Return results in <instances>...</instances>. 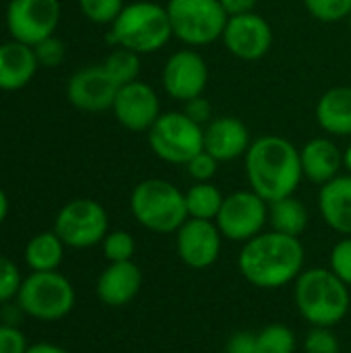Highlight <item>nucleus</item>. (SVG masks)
<instances>
[{"label":"nucleus","mask_w":351,"mask_h":353,"mask_svg":"<svg viewBox=\"0 0 351 353\" xmlns=\"http://www.w3.org/2000/svg\"><path fill=\"white\" fill-rule=\"evenodd\" d=\"M304 261L306 250L300 238L271 230L244 242L238 254V269L250 285L279 290L300 277Z\"/></svg>","instance_id":"1"},{"label":"nucleus","mask_w":351,"mask_h":353,"mask_svg":"<svg viewBox=\"0 0 351 353\" xmlns=\"http://www.w3.org/2000/svg\"><path fill=\"white\" fill-rule=\"evenodd\" d=\"M33 52H35V58H37V64L43 66V68H54L58 66L64 56H66V48H64V41L58 39L56 35H50L46 39H41L39 43L33 46Z\"/></svg>","instance_id":"33"},{"label":"nucleus","mask_w":351,"mask_h":353,"mask_svg":"<svg viewBox=\"0 0 351 353\" xmlns=\"http://www.w3.org/2000/svg\"><path fill=\"white\" fill-rule=\"evenodd\" d=\"M29 343L25 333L14 325L0 323V353H27Z\"/></svg>","instance_id":"36"},{"label":"nucleus","mask_w":351,"mask_h":353,"mask_svg":"<svg viewBox=\"0 0 351 353\" xmlns=\"http://www.w3.org/2000/svg\"><path fill=\"white\" fill-rule=\"evenodd\" d=\"M112 112L126 130L149 132V128L161 116L159 95L151 85L143 81L126 83L118 89Z\"/></svg>","instance_id":"14"},{"label":"nucleus","mask_w":351,"mask_h":353,"mask_svg":"<svg viewBox=\"0 0 351 353\" xmlns=\"http://www.w3.org/2000/svg\"><path fill=\"white\" fill-rule=\"evenodd\" d=\"M341 345L331 327H312L304 337V353H339Z\"/></svg>","instance_id":"32"},{"label":"nucleus","mask_w":351,"mask_h":353,"mask_svg":"<svg viewBox=\"0 0 351 353\" xmlns=\"http://www.w3.org/2000/svg\"><path fill=\"white\" fill-rule=\"evenodd\" d=\"M294 302L310 327H335L350 314V285L331 269H306L294 281Z\"/></svg>","instance_id":"3"},{"label":"nucleus","mask_w":351,"mask_h":353,"mask_svg":"<svg viewBox=\"0 0 351 353\" xmlns=\"http://www.w3.org/2000/svg\"><path fill=\"white\" fill-rule=\"evenodd\" d=\"M306 10L323 23H339L351 12V0H302Z\"/></svg>","instance_id":"30"},{"label":"nucleus","mask_w":351,"mask_h":353,"mask_svg":"<svg viewBox=\"0 0 351 353\" xmlns=\"http://www.w3.org/2000/svg\"><path fill=\"white\" fill-rule=\"evenodd\" d=\"M174 37L166 6L139 0L126 4L110 25L108 41L116 48H126L141 54L159 52Z\"/></svg>","instance_id":"4"},{"label":"nucleus","mask_w":351,"mask_h":353,"mask_svg":"<svg viewBox=\"0 0 351 353\" xmlns=\"http://www.w3.org/2000/svg\"><path fill=\"white\" fill-rule=\"evenodd\" d=\"M6 215H8V196H6V192L0 188V225H2V221L6 219Z\"/></svg>","instance_id":"41"},{"label":"nucleus","mask_w":351,"mask_h":353,"mask_svg":"<svg viewBox=\"0 0 351 353\" xmlns=\"http://www.w3.org/2000/svg\"><path fill=\"white\" fill-rule=\"evenodd\" d=\"M64 242L58 238V234L41 232L35 234L27 246H25V263L33 273H46V271H58V267L64 261Z\"/></svg>","instance_id":"23"},{"label":"nucleus","mask_w":351,"mask_h":353,"mask_svg":"<svg viewBox=\"0 0 351 353\" xmlns=\"http://www.w3.org/2000/svg\"><path fill=\"white\" fill-rule=\"evenodd\" d=\"M120 85L110 77L103 64H91L77 70L66 83V97L70 105L83 112L112 110Z\"/></svg>","instance_id":"16"},{"label":"nucleus","mask_w":351,"mask_h":353,"mask_svg":"<svg viewBox=\"0 0 351 353\" xmlns=\"http://www.w3.org/2000/svg\"><path fill=\"white\" fill-rule=\"evenodd\" d=\"M143 285V273L134 261L110 263L97 277L95 294L101 304L110 308H122L130 304Z\"/></svg>","instance_id":"17"},{"label":"nucleus","mask_w":351,"mask_h":353,"mask_svg":"<svg viewBox=\"0 0 351 353\" xmlns=\"http://www.w3.org/2000/svg\"><path fill=\"white\" fill-rule=\"evenodd\" d=\"M221 39L232 56L252 62L261 60L271 50L273 29L261 14L246 12L228 19Z\"/></svg>","instance_id":"15"},{"label":"nucleus","mask_w":351,"mask_h":353,"mask_svg":"<svg viewBox=\"0 0 351 353\" xmlns=\"http://www.w3.org/2000/svg\"><path fill=\"white\" fill-rule=\"evenodd\" d=\"M348 19H350V27H351V12H350V17H348Z\"/></svg>","instance_id":"43"},{"label":"nucleus","mask_w":351,"mask_h":353,"mask_svg":"<svg viewBox=\"0 0 351 353\" xmlns=\"http://www.w3.org/2000/svg\"><path fill=\"white\" fill-rule=\"evenodd\" d=\"M166 10L174 37L190 48L221 39L230 19L219 0H168Z\"/></svg>","instance_id":"7"},{"label":"nucleus","mask_w":351,"mask_h":353,"mask_svg":"<svg viewBox=\"0 0 351 353\" xmlns=\"http://www.w3.org/2000/svg\"><path fill=\"white\" fill-rule=\"evenodd\" d=\"M257 347L259 353H296L298 337L290 327L273 323L257 333Z\"/></svg>","instance_id":"27"},{"label":"nucleus","mask_w":351,"mask_h":353,"mask_svg":"<svg viewBox=\"0 0 351 353\" xmlns=\"http://www.w3.org/2000/svg\"><path fill=\"white\" fill-rule=\"evenodd\" d=\"M23 279L25 277H21V271L14 265V261L0 254V304L17 300V294L21 290Z\"/></svg>","instance_id":"31"},{"label":"nucleus","mask_w":351,"mask_h":353,"mask_svg":"<svg viewBox=\"0 0 351 353\" xmlns=\"http://www.w3.org/2000/svg\"><path fill=\"white\" fill-rule=\"evenodd\" d=\"M161 83L166 93L176 101H188L203 95L209 83V68L205 58L194 50L174 52L163 66Z\"/></svg>","instance_id":"13"},{"label":"nucleus","mask_w":351,"mask_h":353,"mask_svg":"<svg viewBox=\"0 0 351 353\" xmlns=\"http://www.w3.org/2000/svg\"><path fill=\"white\" fill-rule=\"evenodd\" d=\"M300 161L304 178L312 184L325 186L339 176V170L343 168V153L331 139L317 137L300 149Z\"/></svg>","instance_id":"20"},{"label":"nucleus","mask_w":351,"mask_h":353,"mask_svg":"<svg viewBox=\"0 0 351 353\" xmlns=\"http://www.w3.org/2000/svg\"><path fill=\"white\" fill-rule=\"evenodd\" d=\"M54 232L68 248H93L101 244L110 232L108 211L93 199H72L58 211Z\"/></svg>","instance_id":"9"},{"label":"nucleus","mask_w":351,"mask_h":353,"mask_svg":"<svg viewBox=\"0 0 351 353\" xmlns=\"http://www.w3.org/2000/svg\"><path fill=\"white\" fill-rule=\"evenodd\" d=\"M203 139H205V151L211 153L219 163L246 155L250 147V132L246 124L234 116L213 118L205 126Z\"/></svg>","instance_id":"18"},{"label":"nucleus","mask_w":351,"mask_h":353,"mask_svg":"<svg viewBox=\"0 0 351 353\" xmlns=\"http://www.w3.org/2000/svg\"><path fill=\"white\" fill-rule=\"evenodd\" d=\"M19 308L25 316L41 321V323H54L64 316H68L74 308L77 294L72 283L58 271H46V273H29L21 290L17 294Z\"/></svg>","instance_id":"6"},{"label":"nucleus","mask_w":351,"mask_h":353,"mask_svg":"<svg viewBox=\"0 0 351 353\" xmlns=\"http://www.w3.org/2000/svg\"><path fill=\"white\" fill-rule=\"evenodd\" d=\"M323 221L337 234L351 236V174L337 176L319 192Z\"/></svg>","instance_id":"21"},{"label":"nucleus","mask_w":351,"mask_h":353,"mask_svg":"<svg viewBox=\"0 0 351 353\" xmlns=\"http://www.w3.org/2000/svg\"><path fill=\"white\" fill-rule=\"evenodd\" d=\"M269 221V203L254 190H236L223 199L217 213V228L225 240L248 242L259 236Z\"/></svg>","instance_id":"10"},{"label":"nucleus","mask_w":351,"mask_h":353,"mask_svg":"<svg viewBox=\"0 0 351 353\" xmlns=\"http://www.w3.org/2000/svg\"><path fill=\"white\" fill-rule=\"evenodd\" d=\"M124 6V0H79L81 12L95 25H112Z\"/></svg>","instance_id":"29"},{"label":"nucleus","mask_w":351,"mask_h":353,"mask_svg":"<svg viewBox=\"0 0 351 353\" xmlns=\"http://www.w3.org/2000/svg\"><path fill=\"white\" fill-rule=\"evenodd\" d=\"M205 126L192 122L184 112H161L149 128L147 139L151 151L168 163L186 165L205 149Z\"/></svg>","instance_id":"8"},{"label":"nucleus","mask_w":351,"mask_h":353,"mask_svg":"<svg viewBox=\"0 0 351 353\" xmlns=\"http://www.w3.org/2000/svg\"><path fill=\"white\" fill-rule=\"evenodd\" d=\"M329 269L351 288V236L337 242L329 256Z\"/></svg>","instance_id":"34"},{"label":"nucleus","mask_w":351,"mask_h":353,"mask_svg":"<svg viewBox=\"0 0 351 353\" xmlns=\"http://www.w3.org/2000/svg\"><path fill=\"white\" fill-rule=\"evenodd\" d=\"M186 170H188V176L194 180V182H211L215 176H217V170H219V161L207 153L205 149L201 153H197L188 163H186Z\"/></svg>","instance_id":"35"},{"label":"nucleus","mask_w":351,"mask_h":353,"mask_svg":"<svg viewBox=\"0 0 351 353\" xmlns=\"http://www.w3.org/2000/svg\"><path fill=\"white\" fill-rule=\"evenodd\" d=\"M223 236L215 221L188 217L176 232V252L180 261L197 271L209 269L221 254Z\"/></svg>","instance_id":"12"},{"label":"nucleus","mask_w":351,"mask_h":353,"mask_svg":"<svg viewBox=\"0 0 351 353\" xmlns=\"http://www.w3.org/2000/svg\"><path fill=\"white\" fill-rule=\"evenodd\" d=\"M192 122L201 124V126H207L211 120H213V105L207 97L199 95V97H192L188 101H184V110H182Z\"/></svg>","instance_id":"37"},{"label":"nucleus","mask_w":351,"mask_h":353,"mask_svg":"<svg viewBox=\"0 0 351 353\" xmlns=\"http://www.w3.org/2000/svg\"><path fill=\"white\" fill-rule=\"evenodd\" d=\"M39 64L33 46L17 39L0 43V91L25 89L35 77Z\"/></svg>","instance_id":"19"},{"label":"nucleus","mask_w":351,"mask_h":353,"mask_svg":"<svg viewBox=\"0 0 351 353\" xmlns=\"http://www.w3.org/2000/svg\"><path fill=\"white\" fill-rule=\"evenodd\" d=\"M101 248H103V256L110 263H124V261H132L137 252V242L132 234L124 230H116V232H108V236L101 242Z\"/></svg>","instance_id":"28"},{"label":"nucleus","mask_w":351,"mask_h":353,"mask_svg":"<svg viewBox=\"0 0 351 353\" xmlns=\"http://www.w3.org/2000/svg\"><path fill=\"white\" fill-rule=\"evenodd\" d=\"M27 353H70V352H66L64 347L54 345V343H35V345H29Z\"/></svg>","instance_id":"40"},{"label":"nucleus","mask_w":351,"mask_h":353,"mask_svg":"<svg viewBox=\"0 0 351 353\" xmlns=\"http://www.w3.org/2000/svg\"><path fill=\"white\" fill-rule=\"evenodd\" d=\"M219 2H221L223 10L228 12V17L254 12V6L259 4V0H219Z\"/></svg>","instance_id":"39"},{"label":"nucleus","mask_w":351,"mask_h":353,"mask_svg":"<svg viewBox=\"0 0 351 353\" xmlns=\"http://www.w3.org/2000/svg\"><path fill=\"white\" fill-rule=\"evenodd\" d=\"M103 68L110 72V77L122 87L126 83L139 81L141 74V56L126 48H116L108 54V58L101 62Z\"/></svg>","instance_id":"26"},{"label":"nucleus","mask_w":351,"mask_h":353,"mask_svg":"<svg viewBox=\"0 0 351 353\" xmlns=\"http://www.w3.org/2000/svg\"><path fill=\"white\" fill-rule=\"evenodd\" d=\"M319 126L331 137H351V87H333L317 103Z\"/></svg>","instance_id":"22"},{"label":"nucleus","mask_w":351,"mask_h":353,"mask_svg":"<svg viewBox=\"0 0 351 353\" xmlns=\"http://www.w3.org/2000/svg\"><path fill=\"white\" fill-rule=\"evenodd\" d=\"M244 168L250 190L267 203L294 196L304 178L298 147L277 134L252 141L244 155Z\"/></svg>","instance_id":"2"},{"label":"nucleus","mask_w":351,"mask_h":353,"mask_svg":"<svg viewBox=\"0 0 351 353\" xmlns=\"http://www.w3.org/2000/svg\"><path fill=\"white\" fill-rule=\"evenodd\" d=\"M184 199H186L188 217L215 221L225 196L221 194V190L215 184H211V182H197V184H192L184 192Z\"/></svg>","instance_id":"25"},{"label":"nucleus","mask_w":351,"mask_h":353,"mask_svg":"<svg viewBox=\"0 0 351 353\" xmlns=\"http://www.w3.org/2000/svg\"><path fill=\"white\" fill-rule=\"evenodd\" d=\"M132 217L153 234H176L188 219L184 192L161 178H149L130 194Z\"/></svg>","instance_id":"5"},{"label":"nucleus","mask_w":351,"mask_h":353,"mask_svg":"<svg viewBox=\"0 0 351 353\" xmlns=\"http://www.w3.org/2000/svg\"><path fill=\"white\" fill-rule=\"evenodd\" d=\"M225 353H259L257 333H250V331L234 333L225 343Z\"/></svg>","instance_id":"38"},{"label":"nucleus","mask_w":351,"mask_h":353,"mask_svg":"<svg viewBox=\"0 0 351 353\" xmlns=\"http://www.w3.org/2000/svg\"><path fill=\"white\" fill-rule=\"evenodd\" d=\"M269 223L275 232L300 238L308 228V209L296 196L279 199L269 203Z\"/></svg>","instance_id":"24"},{"label":"nucleus","mask_w":351,"mask_h":353,"mask_svg":"<svg viewBox=\"0 0 351 353\" xmlns=\"http://www.w3.org/2000/svg\"><path fill=\"white\" fill-rule=\"evenodd\" d=\"M60 14V0H8L4 21L10 39L35 46L56 33Z\"/></svg>","instance_id":"11"},{"label":"nucleus","mask_w":351,"mask_h":353,"mask_svg":"<svg viewBox=\"0 0 351 353\" xmlns=\"http://www.w3.org/2000/svg\"><path fill=\"white\" fill-rule=\"evenodd\" d=\"M343 168L348 170V174H351V145L343 151Z\"/></svg>","instance_id":"42"}]
</instances>
